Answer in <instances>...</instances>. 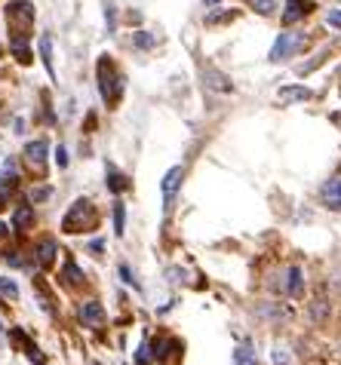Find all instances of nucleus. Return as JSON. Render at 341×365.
<instances>
[{
    "instance_id": "f257e3e1",
    "label": "nucleus",
    "mask_w": 341,
    "mask_h": 365,
    "mask_svg": "<svg viewBox=\"0 0 341 365\" xmlns=\"http://www.w3.org/2000/svg\"><path fill=\"white\" fill-rule=\"evenodd\" d=\"M98 225V212L89 200H74V206L65 212V221H62V230L65 233H83V230H93Z\"/></svg>"
},
{
    "instance_id": "f03ea898",
    "label": "nucleus",
    "mask_w": 341,
    "mask_h": 365,
    "mask_svg": "<svg viewBox=\"0 0 341 365\" xmlns=\"http://www.w3.org/2000/svg\"><path fill=\"white\" fill-rule=\"evenodd\" d=\"M305 43H307V34L305 31H283V34H280L277 37V43L274 46H270V62H286V58L289 56H295V53H302V49H305Z\"/></svg>"
},
{
    "instance_id": "7ed1b4c3",
    "label": "nucleus",
    "mask_w": 341,
    "mask_h": 365,
    "mask_svg": "<svg viewBox=\"0 0 341 365\" xmlns=\"http://www.w3.org/2000/svg\"><path fill=\"white\" fill-rule=\"evenodd\" d=\"M120 89H123V83H120V74L114 71L111 58H98V93H102V98L108 105H114L120 98Z\"/></svg>"
},
{
    "instance_id": "20e7f679",
    "label": "nucleus",
    "mask_w": 341,
    "mask_h": 365,
    "mask_svg": "<svg viewBox=\"0 0 341 365\" xmlns=\"http://www.w3.org/2000/svg\"><path fill=\"white\" fill-rule=\"evenodd\" d=\"M6 22L16 34H28L34 25V6L28 0H16V4L6 6Z\"/></svg>"
},
{
    "instance_id": "39448f33",
    "label": "nucleus",
    "mask_w": 341,
    "mask_h": 365,
    "mask_svg": "<svg viewBox=\"0 0 341 365\" xmlns=\"http://www.w3.org/2000/svg\"><path fill=\"white\" fill-rule=\"evenodd\" d=\"M182 175H185V169L182 166H173L163 175V185H160V190H163V206L169 209L173 206V200H175V194H178V185H182Z\"/></svg>"
},
{
    "instance_id": "423d86ee",
    "label": "nucleus",
    "mask_w": 341,
    "mask_h": 365,
    "mask_svg": "<svg viewBox=\"0 0 341 365\" xmlns=\"http://www.w3.org/2000/svg\"><path fill=\"white\" fill-rule=\"evenodd\" d=\"M80 319H83V326L98 329L105 322V307L98 301H86L83 307H80Z\"/></svg>"
},
{
    "instance_id": "0eeeda50",
    "label": "nucleus",
    "mask_w": 341,
    "mask_h": 365,
    "mask_svg": "<svg viewBox=\"0 0 341 365\" xmlns=\"http://www.w3.org/2000/svg\"><path fill=\"white\" fill-rule=\"evenodd\" d=\"M25 160L31 163L34 169H44V163H46V141H28L25 145Z\"/></svg>"
},
{
    "instance_id": "6e6552de",
    "label": "nucleus",
    "mask_w": 341,
    "mask_h": 365,
    "mask_svg": "<svg viewBox=\"0 0 341 365\" xmlns=\"http://www.w3.org/2000/svg\"><path fill=\"white\" fill-rule=\"evenodd\" d=\"M283 286H286V295H292V298H302L305 295V279H302V270L298 267H289L283 273Z\"/></svg>"
},
{
    "instance_id": "1a4fd4ad",
    "label": "nucleus",
    "mask_w": 341,
    "mask_h": 365,
    "mask_svg": "<svg viewBox=\"0 0 341 365\" xmlns=\"http://www.w3.org/2000/svg\"><path fill=\"white\" fill-rule=\"evenodd\" d=\"M289 4V9H286V25H292V22H298V19L302 16H307L310 9H314V4H310V0H286Z\"/></svg>"
},
{
    "instance_id": "9d476101",
    "label": "nucleus",
    "mask_w": 341,
    "mask_h": 365,
    "mask_svg": "<svg viewBox=\"0 0 341 365\" xmlns=\"http://www.w3.org/2000/svg\"><path fill=\"white\" fill-rule=\"evenodd\" d=\"M323 202L326 206H332V209H341V178H332V181H326L323 185Z\"/></svg>"
},
{
    "instance_id": "9b49d317",
    "label": "nucleus",
    "mask_w": 341,
    "mask_h": 365,
    "mask_svg": "<svg viewBox=\"0 0 341 365\" xmlns=\"http://www.w3.org/2000/svg\"><path fill=\"white\" fill-rule=\"evenodd\" d=\"M277 96H280V101H310L314 98V93H310L307 86H283Z\"/></svg>"
},
{
    "instance_id": "f8f14e48",
    "label": "nucleus",
    "mask_w": 341,
    "mask_h": 365,
    "mask_svg": "<svg viewBox=\"0 0 341 365\" xmlns=\"http://www.w3.org/2000/svg\"><path fill=\"white\" fill-rule=\"evenodd\" d=\"M53 261H56V242L53 240H44L37 246V264L40 267H53Z\"/></svg>"
},
{
    "instance_id": "ddd939ff",
    "label": "nucleus",
    "mask_w": 341,
    "mask_h": 365,
    "mask_svg": "<svg viewBox=\"0 0 341 365\" xmlns=\"http://www.w3.org/2000/svg\"><path fill=\"white\" fill-rule=\"evenodd\" d=\"M40 56H44V65L49 71V77H56V68H53V37H49V34L40 37Z\"/></svg>"
},
{
    "instance_id": "4468645a",
    "label": "nucleus",
    "mask_w": 341,
    "mask_h": 365,
    "mask_svg": "<svg viewBox=\"0 0 341 365\" xmlns=\"http://www.w3.org/2000/svg\"><path fill=\"white\" fill-rule=\"evenodd\" d=\"M13 225H16L19 230L31 227V225H34V209H31V206H19L16 215H13Z\"/></svg>"
},
{
    "instance_id": "2eb2a0df",
    "label": "nucleus",
    "mask_w": 341,
    "mask_h": 365,
    "mask_svg": "<svg viewBox=\"0 0 341 365\" xmlns=\"http://www.w3.org/2000/svg\"><path fill=\"white\" fill-rule=\"evenodd\" d=\"M108 187H111L114 190V194H123V190L129 187V181L123 178V175H120V172L111 166V169H108Z\"/></svg>"
},
{
    "instance_id": "dca6fc26",
    "label": "nucleus",
    "mask_w": 341,
    "mask_h": 365,
    "mask_svg": "<svg viewBox=\"0 0 341 365\" xmlns=\"http://www.w3.org/2000/svg\"><path fill=\"white\" fill-rule=\"evenodd\" d=\"M0 298H4V301H16L19 298V286H16L13 279L0 277Z\"/></svg>"
},
{
    "instance_id": "f3484780",
    "label": "nucleus",
    "mask_w": 341,
    "mask_h": 365,
    "mask_svg": "<svg viewBox=\"0 0 341 365\" xmlns=\"http://www.w3.org/2000/svg\"><path fill=\"white\" fill-rule=\"evenodd\" d=\"M123 230H126V209L123 202H114V233L123 237Z\"/></svg>"
},
{
    "instance_id": "a211bd4d",
    "label": "nucleus",
    "mask_w": 341,
    "mask_h": 365,
    "mask_svg": "<svg viewBox=\"0 0 341 365\" xmlns=\"http://www.w3.org/2000/svg\"><path fill=\"white\" fill-rule=\"evenodd\" d=\"M249 6H255V13L270 16L277 9V0H249Z\"/></svg>"
},
{
    "instance_id": "6ab92c4d",
    "label": "nucleus",
    "mask_w": 341,
    "mask_h": 365,
    "mask_svg": "<svg viewBox=\"0 0 341 365\" xmlns=\"http://www.w3.org/2000/svg\"><path fill=\"white\" fill-rule=\"evenodd\" d=\"M65 282H71V286H80V282H83V277H80L77 264H71V261L65 264Z\"/></svg>"
},
{
    "instance_id": "aec40b11",
    "label": "nucleus",
    "mask_w": 341,
    "mask_h": 365,
    "mask_svg": "<svg viewBox=\"0 0 341 365\" xmlns=\"http://www.w3.org/2000/svg\"><path fill=\"white\" fill-rule=\"evenodd\" d=\"M234 359H237V365H249V362H253V350H249V347H240V350L234 353Z\"/></svg>"
},
{
    "instance_id": "412c9836",
    "label": "nucleus",
    "mask_w": 341,
    "mask_h": 365,
    "mask_svg": "<svg viewBox=\"0 0 341 365\" xmlns=\"http://www.w3.org/2000/svg\"><path fill=\"white\" fill-rule=\"evenodd\" d=\"M326 22L332 25V28H341V9H329V13H326Z\"/></svg>"
},
{
    "instance_id": "4be33fe9",
    "label": "nucleus",
    "mask_w": 341,
    "mask_h": 365,
    "mask_svg": "<svg viewBox=\"0 0 341 365\" xmlns=\"http://www.w3.org/2000/svg\"><path fill=\"white\" fill-rule=\"evenodd\" d=\"M136 46H154V37L145 34V31H138V34H136Z\"/></svg>"
},
{
    "instance_id": "5701e85b",
    "label": "nucleus",
    "mask_w": 341,
    "mask_h": 365,
    "mask_svg": "<svg viewBox=\"0 0 341 365\" xmlns=\"http://www.w3.org/2000/svg\"><path fill=\"white\" fill-rule=\"evenodd\" d=\"M49 194H53V190H49V187H37V190H31V202H37V200H46Z\"/></svg>"
},
{
    "instance_id": "b1692460",
    "label": "nucleus",
    "mask_w": 341,
    "mask_h": 365,
    "mask_svg": "<svg viewBox=\"0 0 341 365\" xmlns=\"http://www.w3.org/2000/svg\"><path fill=\"white\" fill-rule=\"evenodd\" d=\"M56 163L62 166V169L68 166V154H65V148H58V150H56Z\"/></svg>"
},
{
    "instance_id": "393cba45",
    "label": "nucleus",
    "mask_w": 341,
    "mask_h": 365,
    "mask_svg": "<svg viewBox=\"0 0 341 365\" xmlns=\"http://www.w3.org/2000/svg\"><path fill=\"white\" fill-rule=\"evenodd\" d=\"M120 277H123V279L129 282V286H136V279H133V273H129V267H126V264L120 267Z\"/></svg>"
},
{
    "instance_id": "a878e982",
    "label": "nucleus",
    "mask_w": 341,
    "mask_h": 365,
    "mask_svg": "<svg viewBox=\"0 0 341 365\" xmlns=\"http://www.w3.org/2000/svg\"><path fill=\"white\" fill-rule=\"evenodd\" d=\"M274 362H280V365H286V362H289V353H283V350H277V353H274Z\"/></svg>"
},
{
    "instance_id": "bb28decb",
    "label": "nucleus",
    "mask_w": 341,
    "mask_h": 365,
    "mask_svg": "<svg viewBox=\"0 0 341 365\" xmlns=\"http://www.w3.org/2000/svg\"><path fill=\"white\" fill-rule=\"evenodd\" d=\"M9 187H13V181H9V178H0V197H4Z\"/></svg>"
},
{
    "instance_id": "cd10ccee",
    "label": "nucleus",
    "mask_w": 341,
    "mask_h": 365,
    "mask_svg": "<svg viewBox=\"0 0 341 365\" xmlns=\"http://www.w3.org/2000/svg\"><path fill=\"white\" fill-rule=\"evenodd\" d=\"M332 289L341 292V273H335V277H332Z\"/></svg>"
},
{
    "instance_id": "c85d7f7f",
    "label": "nucleus",
    "mask_w": 341,
    "mask_h": 365,
    "mask_svg": "<svg viewBox=\"0 0 341 365\" xmlns=\"http://www.w3.org/2000/svg\"><path fill=\"white\" fill-rule=\"evenodd\" d=\"M6 233H9V227L4 225V221H0V240H4V237H6Z\"/></svg>"
},
{
    "instance_id": "c756f323",
    "label": "nucleus",
    "mask_w": 341,
    "mask_h": 365,
    "mask_svg": "<svg viewBox=\"0 0 341 365\" xmlns=\"http://www.w3.org/2000/svg\"><path fill=\"white\" fill-rule=\"evenodd\" d=\"M222 4V0H203V6H218Z\"/></svg>"
},
{
    "instance_id": "7c9ffc66",
    "label": "nucleus",
    "mask_w": 341,
    "mask_h": 365,
    "mask_svg": "<svg viewBox=\"0 0 341 365\" xmlns=\"http://www.w3.org/2000/svg\"><path fill=\"white\" fill-rule=\"evenodd\" d=\"M142 365H145V362H142Z\"/></svg>"
}]
</instances>
